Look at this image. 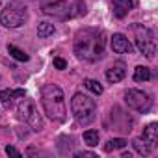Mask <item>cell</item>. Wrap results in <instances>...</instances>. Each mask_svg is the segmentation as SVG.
<instances>
[{
  "instance_id": "3957f363",
  "label": "cell",
  "mask_w": 158,
  "mask_h": 158,
  "mask_svg": "<svg viewBox=\"0 0 158 158\" xmlns=\"http://www.w3.org/2000/svg\"><path fill=\"white\" fill-rule=\"evenodd\" d=\"M41 104L45 114L52 121H65L67 110H65V97L61 88L56 84H47L41 88Z\"/></svg>"
},
{
  "instance_id": "ac0fdd59",
  "label": "cell",
  "mask_w": 158,
  "mask_h": 158,
  "mask_svg": "<svg viewBox=\"0 0 158 158\" xmlns=\"http://www.w3.org/2000/svg\"><path fill=\"white\" fill-rule=\"evenodd\" d=\"M84 141H86V145H89V147L99 145V130H86V132H84Z\"/></svg>"
},
{
  "instance_id": "277c9868",
  "label": "cell",
  "mask_w": 158,
  "mask_h": 158,
  "mask_svg": "<svg viewBox=\"0 0 158 158\" xmlns=\"http://www.w3.org/2000/svg\"><path fill=\"white\" fill-rule=\"evenodd\" d=\"M71 112L80 125H89L97 117V104L91 97L84 93H76L71 99Z\"/></svg>"
},
{
  "instance_id": "4fadbf2b",
  "label": "cell",
  "mask_w": 158,
  "mask_h": 158,
  "mask_svg": "<svg viewBox=\"0 0 158 158\" xmlns=\"http://www.w3.org/2000/svg\"><path fill=\"white\" fill-rule=\"evenodd\" d=\"M141 139H145V141L154 149V145H156V141H158V125H156V123H151V125L143 130Z\"/></svg>"
},
{
  "instance_id": "9a60e30c",
  "label": "cell",
  "mask_w": 158,
  "mask_h": 158,
  "mask_svg": "<svg viewBox=\"0 0 158 158\" xmlns=\"http://www.w3.org/2000/svg\"><path fill=\"white\" fill-rule=\"evenodd\" d=\"M132 145H134V149H136L139 154H145V156H147V154H151V151H152V147H151L145 139H141V138L134 139V141H132Z\"/></svg>"
},
{
  "instance_id": "9c48e42d",
  "label": "cell",
  "mask_w": 158,
  "mask_h": 158,
  "mask_svg": "<svg viewBox=\"0 0 158 158\" xmlns=\"http://www.w3.org/2000/svg\"><path fill=\"white\" fill-rule=\"evenodd\" d=\"M112 48L117 54H130L132 52V43L123 35V34H114L112 35Z\"/></svg>"
},
{
  "instance_id": "d6986e66",
  "label": "cell",
  "mask_w": 158,
  "mask_h": 158,
  "mask_svg": "<svg viewBox=\"0 0 158 158\" xmlns=\"http://www.w3.org/2000/svg\"><path fill=\"white\" fill-rule=\"evenodd\" d=\"M127 139H123V138H114V139H110L106 145H104V149L106 151H114V149H125L127 147Z\"/></svg>"
},
{
  "instance_id": "7a4b0ae2",
  "label": "cell",
  "mask_w": 158,
  "mask_h": 158,
  "mask_svg": "<svg viewBox=\"0 0 158 158\" xmlns=\"http://www.w3.org/2000/svg\"><path fill=\"white\" fill-rule=\"evenodd\" d=\"M41 13L60 21H69L86 15V4L84 0H47L41 6Z\"/></svg>"
},
{
  "instance_id": "8992f818",
  "label": "cell",
  "mask_w": 158,
  "mask_h": 158,
  "mask_svg": "<svg viewBox=\"0 0 158 158\" xmlns=\"http://www.w3.org/2000/svg\"><path fill=\"white\" fill-rule=\"evenodd\" d=\"M17 114L32 130H35V132L43 130V117H41V114H39V110H37V106L34 104L32 99L23 97V101L17 106Z\"/></svg>"
},
{
  "instance_id": "30bf717a",
  "label": "cell",
  "mask_w": 158,
  "mask_h": 158,
  "mask_svg": "<svg viewBox=\"0 0 158 158\" xmlns=\"http://www.w3.org/2000/svg\"><path fill=\"white\" fill-rule=\"evenodd\" d=\"M125 74H127V67H125V63H123V61L114 63V65L106 71V78H108V82H112V84L121 82L123 78H125Z\"/></svg>"
},
{
  "instance_id": "2e32d148",
  "label": "cell",
  "mask_w": 158,
  "mask_h": 158,
  "mask_svg": "<svg viewBox=\"0 0 158 158\" xmlns=\"http://www.w3.org/2000/svg\"><path fill=\"white\" fill-rule=\"evenodd\" d=\"M8 52H10V56H13V58L19 60V61H28V60H30V56H28L24 50H21L19 47H15V45H10V47H8Z\"/></svg>"
},
{
  "instance_id": "ba28073f",
  "label": "cell",
  "mask_w": 158,
  "mask_h": 158,
  "mask_svg": "<svg viewBox=\"0 0 158 158\" xmlns=\"http://www.w3.org/2000/svg\"><path fill=\"white\" fill-rule=\"evenodd\" d=\"M125 102L128 104V108H132L139 114H147L152 108V101L149 99V95L139 89H128L125 93Z\"/></svg>"
},
{
  "instance_id": "5b68a950",
  "label": "cell",
  "mask_w": 158,
  "mask_h": 158,
  "mask_svg": "<svg viewBox=\"0 0 158 158\" xmlns=\"http://www.w3.org/2000/svg\"><path fill=\"white\" fill-rule=\"evenodd\" d=\"M26 19H28L26 8L19 2H10L0 11V24H4L6 28H19L26 23Z\"/></svg>"
},
{
  "instance_id": "44dd1931",
  "label": "cell",
  "mask_w": 158,
  "mask_h": 158,
  "mask_svg": "<svg viewBox=\"0 0 158 158\" xmlns=\"http://www.w3.org/2000/svg\"><path fill=\"white\" fill-rule=\"evenodd\" d=\"M52 63H54V67H56V69H65V67H67V61H65L63 58H54V61H52Z\"/></svg>"
},
{
  "instance_id": "6da1fadb",
  "label": "cell",
  "mask_w": 158,
  "mask_h": 158,
  "mask_svg": "<svg viewBox=\"0 0 158 158\" xmlns=\"http://www.w3.org/2000/svg\"><path fill=\"white\" fill-rule=\"evenodd\" d=\"M104 32L97 28H84L74 37V54L78 60L84 61H97L104 56Z\"/></svg>"
},
{
  "instance_id": "ffe728a7",
  "label": "cell",
  "mask_w": 158,
  "mask_h": 158,
  "mask_svg": "<svg viewBox=\"0 0 158 158\" xmlns=\"http://www.w3.org/2000/svg\"><path fill=\"white\" fill-rule=\"evenodd\" d=\"M84 86H86L91 93H95V95H101V93H102V86H101L97 80H93V78H86V80H84Z\"/></svg>"
},
{
  "instance_id": "603a6c76",
  "label": "cell",
  "mask_w": 158,
  "mask_h": 158,
  "mask_svg": "<svg viewBox=\"0 0 158 158\" xmlns=\"http://www.w3.org/2000/svg\"><path fill=\"white\" fill-rule=\"evenodd\" d=\"M74 156H78V158H82V156H89V158H95V154H93V152H76Z\"/></svg>"
},
{
  "instance_id": "7c38bea8",
  "label": "cell",
  "mask_w": 158,
  "mask_h": 158,
  "mask_svg": "<svg viewBox=\"0 0 158 158\" xmlns=\"http://www.w3.org/2000/svg\"><path fill=\"white\" fill-rule=\"evenodd\" d=\"M15 97H26L24 89H2V91H0V101H2V104L6 108L11 106V101Z\"/></svg>"
},
{
  "instance_id": "5bb4252c",
  "label": "cell",
  "mask_w": 158,
  "mask_h": 158,
  "mask_svg": "<svg viewBox=\"0 0 158 158\" xmlns=\"http://www.w3.org/2000/svg\"><path fill=\"white\" fill-rule=\"evenodd\" d=\"M151 78H152V73H151L149 67L139 65V67L134 69V80L136 82H147V80H151Z\"/></svg>"
},
{
  "instance_id": "8fae6325",
  "label": "cell",
  "mask_w": 158,
  "mask_h": 158,
  "mask_svg": "<svg viewBox=\"0 0 158 158\" xmlns=\"http://www.w3.org/2000/svg\"><path fill=\"white\" fill-rule=\"evenodd\" d=\"M112 6H114V15L123 19L134 8V0H112Z\"/></svg>"
},
{
  "instance_id": "52a82bcc",
  "label": "cell",
  "mask_w": 158,
  "mask_h": 158,
  "mask_svg": "<svg viewBox=\"0 0 158 158\" xmlns=\"http://www.w3.org/2000/svg\"><path fill=\"white\" fill-rule=\"evenodd\" d=\"M136 32V47L141 54H145L147 58H154L156 54V41H154V32L143 24H136L134 26Z\"/></svg>"
},
{
  "instance_id": "7402d4cb",
  "label": "cell",
  "mask_w": 158,
  "mask_h": 158,
  "mask_svg": "<svg viewBox=\"0 0 158 158\" xmlns=\"http://www.w3.org/2000/svg\"><path fill=\"white\" fill-rule=\"evenodd\" d=\"M6 152H8L10 156H17V158L21 156V152H19V151H17L15 147H11V145H8V147H6Z\"/></svg>"
},
{
  "instance_id": "e0dca14e",
  "label": "cell",
  "mask_w": 158,
  "mask_h": 158,
  "mask_svg": "<svg viewBox=\"0 0 158 158\" xmlns=\"http://www.w3.org/2000/svg\"><path fill=\"white\" fill-rule=\"evenodd\" d=\"M52 34H54V24H50V23H47V21L39 23V26H37V35H39V37H48V35H52Z\"/></svg>"
}]
</instances>
